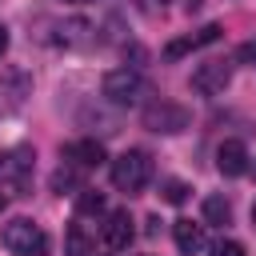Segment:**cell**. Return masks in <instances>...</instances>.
Segmentation results:
<instances>
[{"instance_id": "6da1fadb", "label": "cell", "mask_w": 256, "mask_h": 256, "mask_svg": "<svg viewBox=\"0 0 256 256\" xmlns=\"http://www.w3.org/2000/svg\"><path fill=\"white\" fill-rule=\"evenodd\" d=\"M148 180H152V156L144 148H128V152H120L112 160V184L120 192H128V196L132 192H144Z\"/></svg>"}, {"instance_id": "7a4b0ae2", "label": "cell", "mask_w": 256, "mask_h": 256, "mask_svg": "<svg viewBox=\"0 0 256 256\" xmlns=\"http://www.w3.org/2000/svg\"><path fill=\"white\" fill-rule=\"evenodd\" d=\"M0 240H4V248H8L12 256H48V232H44L36 220H28V216L8 220Z\"/></svg>"}, {"instance_id": "3957f363", "label": "cell", "mask_w": 256, "mask_h": 256, "mask_svg": "<svg viewBox=\"0 0 256 256\" xmlns=\"http://www.w3.org/2000/svg\"><path fill=\"white\" fill-rule=\"evenodd\" d=\"M140 120H144V128H152V132H164V136H176V132H184L188 128V108L184 104H176V100H152L144 112H140Z\"/></svg>"}, {"instance_id": "277c9868", "label": "cell", "mask_w": 256, "mask_h": 256, "mask_svg": "<svg viewBox=\"0 0 256 256\" xmlns=\"http://www.w3.org/2000/svg\"><path fill=\"white\" fill-rule=\"evenodd\" d=\"M100 92H104V100H112V104H136V96L144 92V80H140L136 68H112V72H104Z\"/></svg>"}, {"instance_id": "5b68a950", "label": "cell", "mask_w": 256, "mask_h": 256, "mask_svg": "<svg viewBox=\"0 0 256 256\" xmlns=\"http://www.w3.org/2000/svg\"><path fill=\"white\" fill-rule=\"evenodd\" d=\"M232 84V60L224 56H216V60H204V64H196V72H192V92H200V96H220L224 88Z\"/></svg>"}, {"instance_id": "8992f818", "label": "cell", "mask_w": 256, "mask_h": 256, "mask_svg": "<svg viewBox=\"0 0 256 256\" xmlns=\"http://www.w3.org/2000/svg\"><path fill=\"white\" fill-rule=\"evenodd\" d=\"M132 236H136V228H132V216H128V208H116V212H108V220H104V228H100V240H104V248L120 252V248H128V244H132Z\"/></svg>"}, {"instance_id": "52a82bcc", "label": "cell", "mask_w": 256, "mask_h": 256, "mask_svg": "<svg viewBox=\"0 0 256 256\" xmlns=\"http://www.w3.org/2000/svg\"><path fill=\"white\" fill-rule=\"evenodd\" d=\"M32 168H36V152L32 148H4L0 152V176L4 180H12V184H24L28 176H32Z\"/></svg>"}, {"instance_id": "ba28073f", "label": "cell", "mask_w": 256, "mask_h": 256, "mask_svg": "<svg viewBox=\"0 0 256 256\" xmlns=\"http://www.w3.org/2000/svg\"><path fill=\"white\" fill-rule=\"evenodd\" d=\"M248 148L240 144V140H224L220 148H216V172L220 176H228V180H236V176H244L248 172Z\"/></svg>"}, {"instance_id": "9c48e42d", "label": "cell", "mask_w": 256, "mask_h": 256, "mask_svg": "<svg viewBox=\"0 0 256 256\" xmlns=\"http://www.w3.org/2000/svg\"><path fill=\"white\" fill-rule=\"evenodd\" d=\"M220 24H204L200 32H192V36H180V40H172L168 48H164V60H180L184 52H196V48H204V44H216L220 40Z\"/></svg>"}, {"instance_id": "30bf717a", "label": "cell", "mask_w": 256, "mask_h": 256, "mask_svg": "<svg viewBox=\"0 0 256 256\" xmlns=\"http://www.w3.org/2000/svg\"><path fill=\"white\" fill-rule=\"evenodd\" d=\"M64 156H68V164H76V168H100V164L108 160V152H104L100 140H72V144L64 148Z\"/></svg>"}, {"instance_id": "8fae6325", "label": "cell", "mask_w": 256, "mask_h": 256, "mask_svg": "<svg viewBox=\"0 0 256 256\" xmlns=\"http://www.w3.org/2000/svg\"><path fill=\"white\" fill-rule=\"evenodd\" d=\"M172 240H176V248L184 252V256H196L208 240H204V224H192V220H176L172 224Z\"/></svg>"}, {"instance_id": "7c38bea8", "label": "cell", "mask_w": 256, "mask_h": 256, "mask_svg": "<svg viewBox=\"0 0 256 256\" xmlns=\"http://www.w3.org/2000/svg\"><path fill=\"white\" fill-rule=\"evenodd\" d=\"M92 236H88V228L84 224H68L64 228V256H92Z\"/></svg>"}, {"instance_id": "4fadbf2b", "label": "cell", "mask_w": 256, "mask_h": 256, "mask_svg": "<svg viewBox=\"0 0 256 256\" xmlns=\"http://www.w3.org/2000/svg\"><path fill=\"white\" fill-rule=\"evenodd\" d=\"M56 32H60L56 40H60L64 48H76V44H88V40H92V24H88V20H64Z\"/></svg>"}, {"instance_id": "5bb4252c", "label": "cell", "mask_w": 256, "mask_h": 256, "mask_svg": "<svg viewBox=\"0 0 256 256\" xmlns=\"http://www.w3.org/2000/svg\"><path fill=\"white\" fill-rule=\"evenodd\" d=\"M228 220H232V204H228L224 196H208V200H204V224L224 228Z\"/></svg>"}, {"instance_id": "9a60e30c", "label": "cell", "mask_w": 256, "mask_h": 256, "mask_svg": "<svg viewBox=\"0 0 256 256\" xmlns=\"http://www.w3.org/2000/svg\"><path fill=\"white\" fill-rule=\"evenodd\" d=\"M100 212H104V192L80 188V196H76V216H100Z\"/></svg>"}, {"instance_id": "2e32d148", "label": "cell", "mask_w": 256, "mask_h": 256, "mask_svg": "<svg viewBox=\"0 0 256 256\" xmlns=\"http://www.w3.org/2000/svg\"><path fill=\"white\" fill-rule=\"evenodd\" d=\"M64 188H80V172H76V164H60V168L52 172V192H64Z\"/></svg>"}, {"instance_id": "e0dca14e", "label": "cell", "mask_w": 256, "mask_h": 256, "mask_svg": "<svg viewBox=\"0 0 256 256\" xmlns=\"http://www.w3.org/2000/svg\"><path fill=\"white\" fill-rule=\"evenodd\" d=\"M188 192H192V188H188L184 180H164V184H160V196H164L168 204H184Z\"/></svg>"}, {"instance_id": "ac0fdd59", "label": "cell", "mask_w": 256, "mask_h": 256, "mask_svg": "<svg viewBox=\"0 0 256 256\" xmlns=\"http://www.w3.org/2000/svg\"><path fill=\"white\" fill-rule=\"evenodd\" d=\"M212 256H244V244L240 240H216L212 244Z\"/></svg>"}, {"instance_id": "d6986e66", "label": "cell", "mask_w": 256, "mask_h": 256, "mask_svg": "<svg viewBox=\"0 0 256 256\" xmlns=\"http://www.w3.org/2000/svg\"><path fill=\"white\" fill-rule=\"evenodd\" d=\"M236 60H240V64H252V68H256V40H244V44L236 48Z\"/></svg>"}, {"instance_id": "ffe728a7", "label": "cell", "mask_w": 256, "mask_h": 256, "mask_svg": "<svg viewBox=\"0 0 256 256\" xmlns=\"http://www.w3.org/2000/svg\"><path fill=\"white\" fill-rule=\"evenodd\" d=\"M144 224H148V228H144V232H148V236H156V232H160V216H148V220H144Z\"/></svg>"}, {"instance_id": "44dd1931", "label": "cell", "mask_w": 256, "mask_h": 256, "mask_svg": "<svg viewBox=\"0 0 256 256\" xmlns=\"http://www.w3.org/2000/svg\"><path fill=\"white\" fill-rule=\"evenodd\" d=\"M4 52H8V28L0 24V56H4Z\"/></svg>"}, {"instance_id": "7402d4cb", "label": "cell", "mask_w": 256, "mask_h": 256, "mask_svg": "<svg viewBox=\"0 0 256 256\" xmlns=\"http://www.w3.org/2000/svg\"><path fill=\"white\" fill-rule=\"evenodd\" d=\"M196 8H200V0H188V12H196Z\"/></svg>"}, {"instance_id": "603a6c76", "label": "cell", "mask_w": 256, "mask_h": 256, "mask_svg": "<svg viewBox=\"0 0 256 256\" xmlns=\"http://www.w3.org/2000/svg\"><path fill=\"white\" fill-rule=\"evenodd\" d=\"M4 204H8V196H4V192H0V212H4Z\"/></svg>"}, {"instance_id": "cb8c5ba5", "label": "cell", "mask_w": 256, "mask_h": 256, "mask_svg": "<svg viewBox=\"0 0 256 256\" xmlns=\"http://www.w3.org/2000/svg\"><path fill=\"white\" fill-rule=\"evenodd\" d=\"M252 228H256V204H252Z\"/></svg>"}, {"instance_id": "d4e9b609", "label": "cell", "mask_w": 256, "mask_h": 256, "mask_svg": "<svg viewBox=\"0 0 256 256\" xmlns=\"http://www.w3.org/2000/svg\"><path fill=\"white\" fill-rule=\"evenodd\" d=\"M68 4H84V0H68Z\"/></svg>"}, {"instance_id": "484cf974", "label": "cell", "mask_w": 256, "mask_h": 256, "mask_svg": "<svg viewBox=\"0 0 256 256\" xmlns=\"http://www.w3.org/2000/svg\"><path fill=\"white\" fill-rule=\"evenodd\" d=\"M252 168H256V164H252Z\"/></svg>"}]
</instances>
